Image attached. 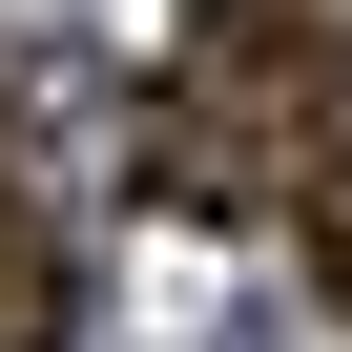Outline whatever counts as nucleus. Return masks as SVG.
I'll return each mask as SVG.
<instances>
[{
  "mask_svg": "<svg viewBox=\"0 0 352 352\" xmlns=\"http://www.w3.org/2000/svg\"><path fill=\"white\" fill-rule=\"evenodd\" d=\"M331 104H352V42L311 0H187V63L145 104V166L228 228V208H290V166L331 145Z\"/></svg>",
  "mask_w": 352,
  "mask_h": 352,
  "instance_id": "obj_1",
  "label": "nucleus"
},
{
  "mask_svg": "<svg viewBox=\"0 0 352 352\" xmlns=\"http://www.w3.org/2000/svg\"><path fill=\"white\" fill-rule=\"evenodd\" d=\"M290 228H311V290L352 311V104H331V145L290 166Z\"/></svg>",
  "mask_w": 352,
  "mask_h": 352,
  "instance_id": "obj_2",
  "label": "nucleus"
},
{
  "mask_svg": "<svg viewBox=\"0 0 352 352\" xmlns=\"http://www.w3.org/2000/svg\"><path fill=\"white\" fill-rule=\"evenodd\" d=\"M0 352H42V311H0Z\"/></svg>",
  "mask_w": 352,
  "mask_h": 352,
  "instance_id": "obj_3",
  "label": "nucleus"
}]
</instances>
